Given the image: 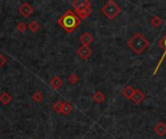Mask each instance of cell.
<instances>
[{"instance_id": "277c9868", "label": "cell", "mask_w": 166, "mask_h": 139, "mask_svg": "<svg viewBox=\"0 0 166 139\" xmlns=\"http://www.w3.org/2000/svg\"><path fill=\"white\" fill-rule=\"evenodd\" d=\"M157 44H158V46H160V48L163 49V54H162L161 58L159 59L158 64H157V66L156 67V70L154 71V72H152V74H154V75H156V72H157L159 67H160L161 64H162V62H163V60L166 58V34H165L161 39H159V41L157 42Z\"/></svg>"}, {"instance_id": "5b68a950", "label": "cell", "mask_w": 166, "mask_h": 139, "mask_svg": "<svg viewBox=\"0 0 166 139\" xmlns=\"http://www.w3.org/2000/svg\"><path fill=\"white\" fill-rule=\"evenodd\" d=\"M77 53L79 54L80 57L83 59V60H87V59H89L91 56L92 50L88 45H82V46H80V48H78Z\"/></svg>"}, {"instance_id": "9a60e30c", "label": "cell", "mask_w": 166, "mask_h": 139, "mask_svg": "<svg viewBox=\"0 0 166 139\" xmlns=\"http://www.w3.org/2000/svg\"><path fill=\"white\" fill-rule=\"evenodd\" d=\"M11 101H12V97L7 92H3L1 96H0V102H1L4 105L9 104L11 102Z\"/></svg>"}, {"instance_id": "d6986e66", "label": "cell", "mask_w": 166, "mask_h": 139, "mask_svg": "<svg viewBox=\"0 0 166 139\" xmlns=\"http://www.w3.org/2000/svg\"><path fill=\"white\" fill-rule=\"evenodd\" d=\"M52 109H54V111H56L58 114L62 113V102H61V101H56L54 104H52Z\"/></svg>"}, {"instance_id": "6da1fadb", "label": "cell", "mask_w": 166, "mask_h": 139, "mask_svg": "<svg viewBox=\"0 0 166 139\" xmlns=\"http://www.w3.org/2000/svg\"><path fill=\"white\" fill-rule=\"evenodd\" d=\"M57 23L67 33H72L81 24V19L73 11L67 10L57 19Z\"/></svg>"}, {"instance_id": "44dd1931", "label": "cell", "mask_w": 166, "mask_h": 139, "mask_svg": "<svg viewBox=\"0 0 166 139\" xmlns=\"http://www.w3.org/2000/svg\"><path fill=\"white\" fill-rule=\"evenodd\" d=\"M68 80H69V82H70L71 84H76V83L79 82L80 78H79V76H78V75L72 74V75H70L68 76Z\"/></svg>"}, {"instance_id": "3957f363", "label": "cell", "mask_w": 166, "mask_h": 139, "mask_svg": "<svg viewBox=\"0 0 166 139\" xmlns=\"http://www.w3.org/2000/svg\"><path fill=\"white\" fill-rule=\"evenodd\" d=\"M101 12L106 17H108L109 19H111V21H112V19L116 18L119 14H121L122 8L119 7V6L115 1L110 0V1H108L101 8Z\"/></svg>"}, {"instance_id": "8992f818", "label": "cell", "mask_w": 166, "mask_h": 139, "mask_svg": "<svg viewBox=\"0 0 166 139\" xmlns=\"http://www.w3.org/2000/svg\"><path fill=\"white\" fill-rule=\"evenodd\" d=\"M72 6L73 8L75 9V12L77 13L78 11L82 10L84 8L91 7V4L89 0H75V1L72 3Z\"/></svg>"}, {"instance_id": "5bb4252c", "label": "cell", "mask_w": 166, "mask_h": 139, "mask_svg": "<svg viewBox=\"0 0 166 139\" xmlns=\"http://www.w3.org/2000/svg\"><path fill=\"white\" fill-rule=\"evenodd\" d=\"M134 89H133V87L132 86H130V85H128V86H127L123 90H122V96L124 97V98H131V97H132V95L134 94Z\"/></svg>"}, {"instance_id": "7c38bea8", "label": "cell", "mask_w": 166, "mask_h": 139, "mask_svg": "<svg viewBox=\"0 0 166 139\" xmlns=\"http://www.w3.org/2000/svg\"><path fill=\"white\" fill-rule=\"evenodd\" d=\"M92 13V10H91V7H89V8H84L82 10L78 11L76 14L78 15V17H80V19H85L88 17H89Z\"/></svg>"}, {"instance_id": "e0dca14e", "label": "cell", "mask_w": 166, "mask_h": 139, "mask_svg": "<svg viewBox=\"0 0 166 139\" xmlns=\"http://www.w3.org/2000/svg\"><path fill=\"white\" fill-rule=\"evenodd\" d=\"M162 19L159 17L158 16H154L151 17V25L154 26V27H156V28H157V27H159L161 24H162Z\"/></svg>"}, {"instance_id": "7402d4cb", "label": "cell", "mask_w": 166, "mask_h": 139, "mask_svg": "<svg viewBox=\"0 0 166 139\" xmlns=\"http://www.w3.org/2000/svg\"><path fill=\"white\" fill-rule=\"evenodd\" d=\"M17 29L21 33H23L26 29H27V25H26L25 22H23V21H19L17 25Z\"/></svg>"}, {"instance_id": "ac0fdd59", "label": "cell", "mask_w": 166, "mask_h": 139, "mask_svg": "<svg viewBox=\"0 0 166 139\" xmlns=\"http://www.w3.org/2000/svg\"><path fill=\"white\" fill-rule=\"evenodd\" d=\"M27 28H28L31 32L36 33V32L40 29V24H39V22L36 21H32L31 22H29V24H28V26H27Z\"/></svg>"}, {"instance_id": "52a82bcc", "label": "cell", "mask_w": 166, "mask_h": 139, "mask_svg": "<svg viewBox=\"0 0 166 139\" xmlns=\"http://www.w3.org/2000/svg\"><path fill=\"white\" fill-rule=\"evenodd\" d=\"M19 14H21L23 17H29L31 16V14L33 13V8H32V6L29 5L28 3H23L22 4L21 7L19 8Z\"/></svg>"}, {"instance_id": "8fae6325", "label": "cell", "mask_w": 166, "mask_h": 139, "mask_svg": "<svg viewBox=\"0 0 166 139\" xmlns=\"http://www.w3.org/2000/svg\"><path fill=\"white\" fill-rule=\"evenodd\" d=\"M62 84H63V80H62V79L59 77V76L52 77V79L50 81L51 87L54 89V90H58V89L62 86Z\"/></svg>"}, {"instance_id": "ffe728a7", "label": "cell", "mask_w": 166, "mask_h": 139, "mask_svg": "<svg viewBox=\"0 0 166 139\" xmlns=\"http://www.w3.org/2000/svg\"><path fill=\"white\" fill-rule=\"evenodd\" d=\"M43 94L40 91H36L34 94L32 95V100L34 101L35 102H42L43 100Z\"/></svg>"}, {"instance_id": "2e32d148", "label": "cell", "mask_w": 166, "mask_h": 139, "mask_svg": "<svg viewBox=\"0 0 166 139\" xmlns=\"http://www.w3.org/2000/svg\"><path fill=\"white\" fill-rule=\"evenodd\" d=\"M73 110V106L72 104L68 102H62V113L67 115L69 114L70 112Z\"/></svg>"}, {"instance_id": "4fadbf2b", "label": "cell", "mask_w": 166, "mask_h": 139, "mask_svg": "<svg viewBox=\"0 0 166 139\" xmlns=\"http://www.w3.org/2000/svg\"><path fill=\"white\" fill-rule=\"evenodd\" d=\"M105 98H106V96L102 91H96L94 93V95L92 96V100L97 103H102L105 101Z\"/></svg>"}, {"instance_id": "7a4b0ae2", "label": "cell", "mask_w": 166, "mask_h": 139, "mask_svg": "<svg viewBox=\"0 0 166 139\" xmlns=\"http://www.w3.org/2000/svg\"><path fill=\"white\" fill-rule=\"evenodd\" d=\"M149 44V41L141 33H135L127 42V45L133 50L136 54H141L142 52H144V50L148 48Z\"/></svg>"}, {"instance_id": "ba28073f", "label": "cell", "mask_w": 166, "mask_h": 139, "mask_svg": "<svg viewBox=\"0 0 166 139\" xmlns=\"http://www.w3.org/2000/svg\"><path fill=\"white\" fill-rule=\"evenodd\" d=\"M144 98H145V94H144V93L140 89H136L134 91V94L132 95L130 100L133 102L134 103L139 104V103H141L144 101Z\"/></svg>"}, {"instance_id": "30bf717a", "label": "cell", "mask_w": 166, "mask_h": 139, "mask_svg": "<svg viewBox=\"0 0 166 139\" xmlns=\"http://www.w3.org/2000/svg\"><path fill=\"white\" fill-rule=\"evenodd\" d=\"M80 42L83 44V45H89L92 42H93V38L89 34V32H85L80 37Z\"/></svg>"}, {"instance_id": "9c48e42d", "label": "cell", "mask_w": 166, "mask_h": 139, "mask_svg": "<svg viewBox=\"0 0 166 139\" xmlns=\"http://www.w3.org/2000/svg\"><path fill=\"white\" fill-rule=\"evenodd\" d=\"M154 131L158 136H164L166 134V125L163 122H158L154 127Z\"/></svg>"}, {"instance_id": "603a6c76", "label": "cell", "mask_w": 166, "mask_h": 139, "mask_svg": "<svg viewBox=\"0 0 166 139\" xmlns=\"http://www.w3.org/2000/svg\"><path fill=\"white\" fill-rule=\"evenodd\" d=\"M6 63H7V58L0 53V68H2Z\"/></svg>"}]
</instances>
